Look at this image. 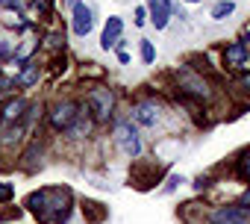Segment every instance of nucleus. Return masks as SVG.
<instances>
[{"instance_id":"23","label":"nucleus","mask_w":250,"mask_h":224,"mask_svg":"<svg viewBox=\"0 0 250 224\" xmlns=\"http://www.w3.org/2000/svg\"><path fill=\"white\" fill-rule=\"evenodd\" d=\"M3 9H24V0H0Z\"/></svg>"},{"instance_id":"22","label":"nucleus","mask_w":250,"mask_h":224,"mask_svg":"<svg viewBox=\"0 0 250 224\" xmlns=\"http://www.w3.org/2000/svg\"><path fill=\"white\" fill-rule=\"evenodd\" d=\"M15 86H18L15 80H9V77L0 74V94H6V91H9V89H15Z\"/></svg>"},{"instance_id":"27","label":"nucleus","mask_w":250,"mask_h":224,"mask_svg":"<svg viewBox=\"0 0 250 224\" xmlns=\"http://www.w3.org/2000/svg\"><path fill=\"white\" fill-rule=\"evenodd\" d=\"M145 21H147V6H139V9H136V24L142 27Z\"/></svg>"},{"instance_id":"13","label":"nucleus","mask_w":250,"mask_h":224,"mask_svg":"<svg viewBox=\"0 0 250 224\" xmlns=\"http://www.w3.org/2000/svg\"><path fill=\"white\" fill-rule=\"evenodd\" d=\"M27 106H30V100H24V97H9L3 106H0L3 124H9V121H21V118H24V112H27Z\"/></svg>"},{"instance_id":"7","label":"nucleus","mask_w":250,"mask_h":224,"mask_svg":"<svg viewBox=\"0 0 250 224\" xmlns=\"http://www.w3.org/2000/svg\"><path fill=\"white\" fill-rule=\"evenodd\" d=\"M209 224H250V212L238 203H224L209 212Z\"/></svg>"},{"instance_id":"29","label":"nucleus","mask_w":250,"mask_h":224,"mask_svg":"<svg viewBox=\"0 0 250 224\" xmlns=\"http://www.w3.org/2000/svg\"><path fill=\"white\" fill-rule=\"evenodd\" d=\"M206 186H209V177H203V174H200V177L194 180V189H206Z\"/></svg>"},{"instance_id":"4","label":"nucleus","mask_w":250,"mask_h":224,"mask_svg":"<svg viewBox=\"0 0 250 224\" xmlns=\"http://www.w3.org/2000/svg\"><path fill=\"white\" fill-rule=\"evenodd\" d=\"M80 112H83V106H80L74 97H62V100H56V103L50 106L47 121H50V127H53L56 133H68V130L74 127V121L80 118Z\"/></svg>"},{"instance_id":"20","label":"nucleus","mask_w":250,"mask_h":224,"mask_svg":"<svg viewBox=\"0 0 250 224\" xmlns=\"http://www.w3.org/2000/svg\"><path fill=\"white\" fill-rule=\"evenodd\" d=\"M39 15H53V0H36Z\"/></svg>"},{"instance_id":"30","label":"nucleus","mask_w":250,"mask_h":224,"mask_svg":"<svg viewBox=\"0 0 250 224\" xmlns=\"http://www.w3.org/2000/svg\"><path fill=\"white\" fill-rule=\"evenodd\" d=\"M118 59H121L124 65H127V62H130V53H127V50H118Z\"/></svg>"},{"instance_id":"5","label":"nucleus","mask_w":250,"mask_h":224,"mask_svg":"<svg viewBox=\"0 0 250 224\" xmlns=\"http://www.w3.org/2000/svg\"><path fill=\"white\" fill-rule=\"evenodd\" d=\"M115 145L133 159L142 157V139H139V127L133 124V118H124L115 124Z\"/></svg>"},{"instance_id":"17","label":"nucleus","mask_w":250,"mask_h":224,"mask_svg":"<svg viewBox=\"0 0 250 224\" xmlns=\"http://www.w3.org/2000/svg\"><path fill=\"white\" fill-rule=\"evenodd\" d=\"M235 171H238V177H244V180L250 183V148H244V151L238 154V159H235Z\"/></svg>"},{"instance_id":"9","label":"nucleus","mask_w":250,"mask_h":224,"mask_svg":"<svg viewBox=\"0 0 250 224\" xmlns=\"http://www.w3.org/2000/svg\"><path fill=\"white\" fill-rule=\"evenodd\" d=\"M247 59H250V45L247 42H227L224 47V65L238 71V68H247Z\"/></svg>"},{"instance_id":"14","label":"nucleus","mask_w":250,"mask_h":224,"mask_svg":"<svg viewBox=\"0 0 250 224\" xmlns=\"http://www.w3.org/2000/svg\"><path fill=\"white\" fill-rule=\"evenodd\" d=\"M39 77H42V65H39V59H30L24 68H21V74H18V86L21 89H30V86H36L39 83Z\"/></svg>"},{"instance_id":"19","label":"nucleus","mask_w":250,"mask_h":224,"mask_svg":"<svg viewBox=\"0 0 250 224\" xmlns=\"http://www.w3.org/2000/svg\"><path fill=\"white\" fill-rule=\"evenodd\" d=\"M15 198V186L12 183H0V203H9Z\"/></svg>"},{"instance_id":"12","label":"nucleus","mask_w":250,"mask_h":224,"mask_svg":"<svg viewBox=\"0 0 250 224\" xmlns=\"http://www.w3.org/2000/svg\"><path fill=\"white\" fill-rule=\"evenodd\" d=\"M121 33H124V21L118 15H109L106 18V27H103V36H100V47L103 50H112L121 42Z\"/></svg>"},{"instance_id":"1","label":"nucleus","mask_w":250,"mask_h":224,"mask_svg":"<svg viewBox=\"0 0 250 224\" xmlns=\"http://www.w3.org/2000/svg\"><path fill=\"white\" fill-rule=\"evenodd\" d=\"M71 203H74V195L68 186H44L39 192H30L27 198L30 212L44 224H65L71 215Z\"/></svg>"},{"instance_id":"18","label":"nucleus","mask_w":250,"mask_h":224,"mask_svg":"<svg viewBox=\"0 0 250 224\" xmlns=\"http://www.w3.org/2000/svg\"><path fill=\"white\" fill-rule=\"evenodd\" d=\"M139 53H142V62H145V65H153V62H156V47H153V42L142 39V45H139Z\"/></svg>"},{"instance_id":"21","label":"nucleus","mask_w":250,"mask_h":224,"mask_svg":"<svg viewBox=\"0 0 250 224\" xmlns=\"http://www.w3.org/2000/svg\"><path fill=\"white\" fill-rule=\"evenodd\" d=\"M47 47L50 50H59V47H65V39L59 33H53V36H47Z\"/></svg>"},{"instance_id":"33","label":"nucleus","mask_w":250,"mask_h":224,"mask_svg":"<svg viewBox=\"0 0 250 224\" xmlns=\"http://www.w3.org/2000/svg\"><path fill=\"white\" fill-rule=\"evenodd\" d=\"M0 124H3V115H0Z\"/></svg>"},{"instance_id":"25","label":"nucleus","mask_w":250,"mask_h":224,"mask_svg":"<svg viewBox=\"0 0 250 224\" xmlns=\"http://www.w3.org/2000/svg\"><path fill=\"white\" fill-rule=\"evenodd\" d=\"M238 206H244V209L250 212V186H247V189L241 192V198H238Z\"/></svg>"},{"instance_id":"3","label":"nucleus","mask_w":250,"mask_h":224,"mask_svg":"<svg viewBox=\"0 0 250 224\" xmlns=\"http://www.w3.org/2000/svg\"><path fill=\"white\" fill-rule=\"evenodd\" d=\"M83 106L88 109V115L94 118V124H106L115 115V91L109 86H91L85 91V103Z\"/></svg>"},{"instance_id":"31","label":"nucleus","mask_w":250,"mask_h":224,"mask_svg":"<svg viewBox=\"0 0 250 224\" xmlns=\"http://www.w3.org/2000/svg\"><path fill=\"white\" fill-rule=\"evenodd\" d=\"M68 3H74V6H77V3H83V0H68Z\"/></svg>"},{"instance_id":"2","label":"nucleus","mask_w":250,"mask_h":224,"mask_svg":"<svg viewBox=\"0 0 250 224\" xmlns=\"http://www.w3.org/2000/svg\"><path fill=\"white\" fill-rule=\"evenodd\" d=\"M177 89H180V100L186 103H209L212 100V83L203 77V71L197 68H180L177 71Z\"/></svg>"},{"instance_id":"6","label":"nucleus","mask_w":250,"mask_h":224,"mask_svg":"<svg viewBox=\"0 0 250 224\" xmlns=\"http://www.w3.org/2000/svg\"><path fill=\"white\" fill-rule=\"evenodd\" d=\"M130 118H133V124H136V127H156V124H159V118H162V106H159L153 97H142V100H136V103H133Z\"/></svg>"},{"instance_id":"10","label":"nucleus","mask_w":250,"mask_h":224,"mask_svg":"<svg viewBox=\"0 0 250 224\" xmlns=\"http://www.w3.org/2000/svg\"><path fill=\"white\" fill-rule=\"evenodd\" d=\"M71 30H74V36L85 39L94 30V9L85 6V3H77L74 6V18H71Z\"/></svg>"},{"instance_id":"24","label":"nucleus","mask_w":250,"mask_h":224,"mask_svg":"<svg viewBox=\"0 0 250 224\" xmlns=\"http://www.w3.org/2000/svg\"><path fill=\"white\" fill-rule=\"evenodd\" d=\"M238 86H241V91H244V94H250V71L238 77Z\"/></svg>"},{"instance_id":"11","label":"nucleus","mask_w":250,"mask_h":224,"mask_svg":"<svg viewBox=\"0 0 250 224\" xmlns=\"http://www.w3.org/2000/svg\"><path fill=\"white\" fill-rule=\"evenodd\" d=\"M147 15H150V24L156 30H165L171 15H174V3H171V0H150V3H147Z\"/></svg>"},{"instance_id":"28","label":"nucleus","mask_w":250,"mask_h":224,"mask_svg":"<svg viewBox=\"0 0 250 224\" xmlns=\"http://www.w3.org/2000/svg\"><path fill=\"white\" fill-rule=\"evenodd\" d=\"M177 183H186V177H177V174H174V177L168 180V186H165V192H174V189H177Z\"/></svg>"},{"instance_id":"32","label":"nucleus","mask_w":250,"mask_h":224,"mask_svg":"<svg viewBox=\"0 0 250 224\" xmlns=\"http://www.w3.org/2000/svg\"><path fill=\"white\" fill-rule=\"evenodd\" d=\"M186 3H200V0H186Z\"/></svg>"},{"instance_id":"34","label":"nucleus","mask_w":250,"mask_h":224,"mask_svg":"<svg viewBox=\"0 0 250 224\" xmlns=\"http://www.w3.org/2000/svg\"><path fill=\"white\" fill-rule=\"evenodd\" d=\"M171 3H174V0H171Z\"/></svg>"},{"instance_id":"26","label":"nucleus","mask_w":250,"mask_h":224,"mask_svg":"<svg viewBox=\"0 0 250 224\" xmlns=\"http://www.w3.org/2000/svg\"><path fill=\"white\" fill-rule=\"evenodd\" d=\"M9 53H12V42L0 39V59H3V56H9Z\"/></svg>"},{"instance_id":"8","label":"nucleus","mask_w":250,"mask_h":224,"mask_svg":"<svg viewBox=\"0 0 250 224\" xmlns=\"http://www.w3.org/2000/svg\"><path fill=\"white\" fill-rule=\"evenodd\" d=\"M27 121L21 118V121H9V124H0V148L3 151H12V148H18L21 142H24V133H27Z\"/></svg>"},{"instance_id":"16","label":"nucleus","mask_w":250,"mask_h":224,"mask_svg":"<svg viewBox=\"0 0 250 224\" xmlns=\"http://www.w3.org/2000/svg\"><path fill=\"white\" fill-rule=\"evenodd\" d=\"M232 12H235V3H232V0H215L209 18H212V21H227Z\"/></svg>"},{"instance_id":"15","label":"nucleus","mask_w":250,"mask_h":224,"mask_svg":"<svg viewBox=\"0 0 250 224\" xmlns=\"http://www.w3.org/2000/svg\"><path fill=\"white\" fill-rule=\"evenodd\" d=\"M91 127H94V118H91V115H88V109H85V106H83V112H80V118H77V121H74V127H71V130H68V136H71V139H85V136H88V130H91Z\"/></svg>"}]
</instances>
